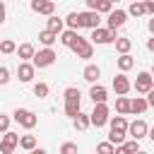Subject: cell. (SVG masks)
Listing matches in <instances>:
<instances>
[{"label":"cell","instance_id":"6da1fadb","mask_svg":"<svg viewBox=\"0 0 154 154\" xmlns=\"http://www.w3.org/2000/svg\"><path fill=\"white\" fill-rule=\"evenodd\" d=\"M55 51L51 48V46H46V48H41V51H34V58H31V63H34V67H51L53 63H55Z\"/></svg>","mask_w":154,"mask_h":154},{"label":"cell","instance_id":"7a4b0ae2","mask_svg":"<svg viewBox=\"0 0 154 154\" xmlns=\"http://www.w3.org/2000/svg\"><path fill=\"white\" fill-rule=\"evenodd\" d=\"M108 106H106V101H101V103H94V111L89 113V120H91V125L94 128H103L106 123H108Z\"/></svg>","mask_w":154,"mask_h":154},{"label":"cell","instance_id":"3957f363","mask_svg":"<svg viewBox=\"0 0 154 154\" xmlns=\"http://www.w3.org/2000/svg\"><path fill=\"white\" fill-rule=\"evenodd\" d=\"M12 118H14V120H17L22 128H26V130L36 128V123H38L36 113H34V111H29V108H17V111L12 113Z\"/></svg>","mask_w":154,"mask_h":154},{"label":"cell","instance_id":"277c9868","mask_svg":"<svg viewBox=\"0 0 154 154\" xmlns=\"http://www.w3.org/2000/svg\"><path fill=\"white\" fill-rule=\"evenodd\" d=\"M118 36H116V29H101V26H96V29H91V41L94 43H99V46H103V43H113Z\"/></svg>","mask_w":154,"mask_h":154},{"label":"cell","instance_id":"5b68a950","mask_svg":"<svg viewBox=\"0 0 154 154\" xmlns=\"http://www.w3.org/2000/svg\"><path fill=\"white\" fill-rule=\"evenodd\" d=\"M17 147H19V135L12 132V130H5L2 132V140H0V152L2 154H12Z\"/></svg>","mask_w":154,"mask_h":154},{"label":"cell","instance_id":"8992f818","mask_svg":"<svg viewBox=\"0 0 154 154\" xmlns=\"http://www.w3.org/2000/svg\"><path fill=\"white\" fill-rule=\"evenodd\" d=\"M70 48H72V51H75V55H77V58H82V60H89V58L94 55V46H91L87 38H82V36H79Z\"/></svg>","mask_w":154,"mask_h":154},{"label":"cell","instance_id":"52a82bcc","mask_svg":"<svg viewBox=\"0 0 154 154\" xmlns=\"http://www.w3.org/2000/svg\"><path fill=\"white\" fill-rule=\"evenodd\" d=\"M106 22H108V29H120V26L128 22V12H125V10H111Z\"/></svg>","mask_w":154,"mask_h":154},{"label":"cell","instance_id":"ba28073f","mask_svg":"<svg viewBox=\"0 0 154 154\" xmlns=\"http://www.w3.org/2000/svg\"><path fill=\"white\" fill-rule=\"evenodd\" d=\"M34 72H36V67H34V63H29V60H22V63L17 65V77H19V82H31V79H34Z\"/></svg>","mask_w":154,"mask_h":154},{"label":"cell","instance_id":"9c48e42d","mask_svg":"<svg viewBox=\"0 0 154 154\" xmlns=\"http://www.w3.org/2000/svg\"><path fill=\"white\" fill-rule=\"evenodd\" d=\"M152 72H137V77H135V91H140V94H147L149 89H152Z\"/></svg>","mask_w":154,"mask_h":154},{"label":"cell","instance_id":"30bf717a","mask_svg":"<svg viewBox=\"0 0 154 154\" xmlns=\"http://www.w3.org/2000/svg\"><path fill=\"white\" fill-rule=\"evenodd\" d=\"M79 19H82V26L87 29H96L99 22H101V14L96 10H87V12H79Z\"/></svg>","mask_w":154,"mask_h":154},{"label":"cell","instance_id":"8fae6325","mask_svg":"<svg viewBox=\"0 0 154 154\" xmlns=\"http://www.w3.org/2000/svg\"><path fill=\"white\" fill-rule=\"evenodd\" d=\"M147 123L144 120H132V123H128V132H130V137H135V140H142V137H147Z\"/></svg>","mask_w":154,"mask_h":154},{"label":"cell","instance_id":"7c38bea8","mask_svg":"<svg viewBox=\"0 0 154 154\" xmlns=\"http://www.w3.org/2000/svg\"><path fill=\"white\" fill-rule=\"evenodd\" d=\"M31 10L48 17V14L55 12V2H53V0H31Z\"/></svg>","mask_w":154,"mask_h":154},{"label":"cell","instance_id":"4fadbf2b","mask_svg":"<svg viewBox=\"0 0 154 154\" xmlns=\"http://www.w3.org/2000/svg\"><path fill=\"white\" fill-rule=\"evenodd\" d=\"M130 87H132V84H130V79H128L123 72L113 77V91H116V94H128V91H130Z\"/></svg>","mask_w":154,"mask_h":154},{"label":"cell","instance_id":"5bb4252c","mask_svg":"<svg viewBox=\"0 0 154 154\" xmlns=\"http://www.w3.org/2000/svg\"><path fill=\"white\" fill-rule=\"evenodd\" d=\"M87 7L89 10H96L99 14H108L113 10V2L111 0H87Z\"/></svg>","mask_w":154,"mask_h":154},{"label":"cell","instance_id":"9a60e30c","mask_svg":"<svg viewBox=\"0 0 154 154\" xmlns=\"http://www.w3.org/2000/svg\"><path fill=\"white\" fill-rule=\"evenodd\" d=\"M89 96H91V101L94 103H101V101H106L108 99V91H106V87H101V84H91V89H89Z\"/></svg>","mask_w":154,"mask_h":154},{"label":"cell","instance_id":"2e32d148","mask_svg":"<svg viewBox=\"0 0 154 154\" xmlns=\"http://www.w3.org/2000/svg\"><path fill=\"white\" fill-rule=\"evenodd\" d=\"M147 108H149V103H147V99H144V96H135V99H130V113L142 116Z\"/></svg>","mask_w":154,"mask_h":154},{"label":"cell","instance_id":"e0dca14e","mask_svg":"<svg viewBox=\"0 0 154 154\" xmlns=\"http://www.w3.org/2000/svg\"><path fill=\"white\" fill-rule=\"evenodd\" d=\"M82 77H84L87 82H91V84H94V82H99V77H101V70H99V65H91V63H89V65L82 70Z\"/></svg>","mask_w":154,"mask_h":154},{"label":"cell","instance_id":"ac0fdd59","mask_svg":"<svg viewBox=\"0 0 154 154\" xmlns=\"http://www.w3.org/2000/svg\"><path fill=\"white\" fill-rule=\"evenodd\" d=\"M116 65H118V70H120V72H128V70L135 65V60H132V55H130V53H120V58L116 60Z\"/></svg>","mask_w":154,"mask_h":154},{"label":"cell","instance_id":"d6986e66","mask_svg":"<svg viewBox=\"0 0 154 154\" xmlns=\"http://www.w3.org/2000/svg\"><path fill=\"white\" fill-rule=\"evenodd\" d=\"M63 96H65V103H82V94L77 87H67Z\"/></svg>","mask_w":154,"mask_h":154},{"label":"cell","instance_id":"ffe728a7","mask_svg":"<svg viewBox=\"0 0 154 154\" xmlns=\"http://www.w3.org/2000/svg\"><path fill=\"white\" fill-rule=\"evenodd\" d=\"M140 149V140H130V142H120V144H116V154H123V152H137Z\"/></svg>","mask_w":154,"mask_h":154},{"label":"cell","instance_id":"44dd1931","mask_svg":"<svg viewBox=\"0 0 154 154\" xmlns=\"http://www.w3.org/2000/svg\"><path fill=\"white\" fill-rule=\"evenodd\" d=\"M63 26H65V19H60V17H55V14H48V26H46V29H51V31L60 34V31H63Z\"/></svg>","mask_w":154,"mask_h":154},{"label":"cell","instance_id":"7402d4cb","mask_svg":"<svg viewBox=\"0 0 154 154\" xmlns=\"http://www.w3.org/2000/svg\"><path fill=\"white\" fill-rule=\"evenodd\" d=\"M38 41H41L43 46H53V43L58 41V34H55V31H51V29H43V31L38 34Z\"/></svg>","mask_w":154,"mask_h":154},{"label":"cell","instance_id":"603a6c76","mask_svg":"<svg viewBox=\"0 0 154 154\" xmlns=\"http://www.w3.org/2000/svg\"><path fill=\"white\" fill-rule=\"evenodd\" d=\"M77 38H79L77 29H67V31H63V34H60V41H63V46H67V48H70Z\"/></svg>","mask_w":154,"mask_h":154},{"label":"cell","instance_id":"cb8c5ba5","mask_svg":"<svg viewBox=\"0 0 154 154\" xmlns=\"http://www.w3.org/2000/svg\"><path fill=\"white\" fill-rule=\"evenodd\" d=\"M113 43H116V51H118V53H130V48H132V41H130L128 36H118Z\"/></svg>","mask_w":154,"mask_h":154},{"label":"cell","instance_id":"d4e9b609","mask_svg":"<svg viewBox=\"0 0 154 154\" xmlns=\"http://www.w3.org/2000/svg\"><path fill=\"white\" fill-rule=\"evenodd\" d=\"M116 111L118 113H130V99L125 96V94H118V99H116Z\"/></svg>","mask_w":154,"mask_h":154},{"label":"cell","instance_id":"484cf974","mask_svg":"<svg viewBox=\"0 0 154 154\" xmlns=\"http://www.w3.org/2000/svg\"><path fill=\"white\" fill-rule=\"evenodd\" d=\"M72 120H75V128H77V130H87V128L91 125V120H89V113H82V111H79V113L72 118Z\"/></svg>","mask_w":154,"mask_h":154},{"label":"cell","instance_id":"4316f807","mask_svg":"<svg viewBox=\"0 0 154 154\" xmlns=\"http://www.w3.org/2000/svg\"><path fill=\"white\" fill-rule=\"evenodd\" d=\"M108 123H111V130H123V132H128V120H125L123 113L116 116V118H108Z\"/></svg>","mask_w":154,"mask_h":154},{"label":"cell","instance_id":"83f0119b","mask_svg":"<svg viewBox=\"0 0 154 154\" xmlns=\"http://www.w3.org/2000/svg\"><path fill=\"white\" fill-rule=\"evenodd\" d=\"M128 14H132V17H142V14H147V10H144V2H140V0H132V2H130V7H128Z\"/></svg>","mask_w":154,"mask_h":154},{"label":"cell","instance_id":"f1b7e54d","mask_svg":"<svg viewBox=\"0 0 154 154\" xmlns=\"http://www.w3.org/2000/svg\"><path fill=\"white\" fill-rule=\"evenodd\" d=\"M14 53H17L22 60H31V58H34V46H31V43H22Z\"/></svg>","mask_w":154,"mask_h":154},{"label":"cell","instance_id":"f546056e","mask_svg":"<svg viewBox=\"0 0 154 154\" xmlns=\"http://www.w3.org/2000/svg\"><path fill=\"white\" fill-rule=\"evenodd\" d=\"M65 24H67L70 29H82V19H79V12H70V14L65 17Z\"/></svg>","mask_w":154,"mask_h":154},{"label":"cell","instance_id":"4dcf8cb0","mask_svg":"<svg viewBox=\"0 0 154 154\" xmlns=\"http://www.w3.org/2000/svg\"><path fill=\"white\" fill-rule=\"evenodd\" d=\"M19 147L26 149V152H31V149L36 147V137H34V135H22V137H19Z\"/></svg>","mask_w":154,"mask_h":154},{"label":"cell","instance_id":"1f68e13d","mask_svg":"<svg viewBox=\"0 0 154 154\" xmlns=\"http://www.w3.org/2000/svg\"><path fill=\"white\" fill-rule=\"evenodd\" d=\"M125 137H128V132H123V130H111V132H108V140H111L113 144L125 142Z\"/></svg>","mask_w":154,"mask_h":154},{"label":"cell","instance_id":"d6a6232c","mask_svg":"<svg viewBox=\"0 0 154 154\" xmlns=\"http://www.w3.org/2000/svg\"><path fill=\"white\" fill-rule=\"evenodd\" d=\"M14 51H17V43H14V41H10V38L0 41V53L7 55V53H14Z\"/></svg>","mask_w":154,"mask_h":154},{"label":"cell","instance_id":"836d02e7","mask_svg":"<svg viewBox=\"0 0 154 154\" xmlns=\"http://www.w3.org/2000/svg\"><path fill=\"white\" fill-rule=\"evenodd\" d=\"M34 94H36L38 99H46V96H48V84H46V82H36V84H34Z\"/></svg>","mask_w":154,"mask_h":154},{"label":"cell","instance_id":"e575fe53","mask_svg":"<svg viewBox=\"0 0 154 154\" xmlns=\"http://www.w3.org/2000/svg\"><path fill=\"white\" fill-rule=\"evenodd\" d=\"M96 152L99 154H113L116 152V144L108 140V142H101V144H96Z\"/></svg>","mask_w":154,"mask_h":154},{"label":"cell","instance_id":"d590c367","mask_svg":"<svg viewBox=\"0 0 154 154\" xmlns=\"http://www.w3.org/2000/svg\"><path fill=\"white\" fill-rule=\"evenodd\" d=\"M79 111H82V103H65V116L75 118V116H77Z\"/></svg>","mask_w":154,"mask_h":154},{"label":"cell","instance_id":"8d00e7d4","mask_svg":"<svg viewBox=\"0 0 154 154\" xmlns=\"http://www.w3.org/2000/svg\"><path fill=\"white\" fill-rule=\"evenodd\" d=\"M7 82H10V70H7L5 65H0V87L7 84Z\"/></svg>","mask_w":154,"mask_h":154},{"label":"cell","instance_id":"74e56055","mask_svg":"<svg viewBox=\"0 0 154 154\" xmlns=\"http://www.w3.org/2000/svg\"><path fill=\"white\" fill-rule=\"evenodd\" d=\"M60 152H63V154H72V152H77V144H75V142H65V144L60 147Z\"/></svg>","mask_w":154,"mask_h":154},{"label":"cell","instance_id":"f35d334b","mask_svg":"<svg viewBox=\"0 0 154 154\" xmlns=\"http://www.w3.org/2000/svg\"><path fill=\"white\" fill-rule=\"evenodd\" d=\"M5 130H10V116L0 113V132H5Z\"/></svg>","mask_w":154,"mask_h":154},{"label":"cell","instance_id":"ab89813d","mask_svg":"<svg viewBox=\"0 0 154 154\" xmlns=\"http://www.w3.org/2000/svg\"><path fill=\"white\" fill-rule=\"evenodd\" d=\"M142 2H144V10L149 14H154V0H142Z\"/></svg>","mask_w":154,"mask_h":154},{"label":"cell","instance_id":"60d3db41","mask_svg":"<svg viewBox=\"0 0 154 154\" xmlns=\"http://www.w3.org/2000/svg\"><path fill=\"white\" fill-rule=\"evenodd\" d=\"M147 103H149V108H154V89L147 91Z\"/></svg>","mask_w":154,"mask_h":154},{"label":"cell","instance_id":"b9f144b4","mask_svg":"<svg viewBox=\"0 0 154 154\" xmlns=\"http://www.w3.org/2000/svg\"><path fill=\"white\" fill-rule=\"evenodd\" d=\"M5 14H7V10H5V2L0 0V24L5 22Z\"/></svg>","mask_w":154,"mask_h":154},{"label":"cell","instance_id":"7bdbcfd3","mask_svg":"<svg viewBox=\"0 0 154 154\" xmlns=\"http://www.w3.org/2000/svg\"><path fill=\"white\" fill-rule=\"evenodd\" d=\"M147 48H149V51H152V53H154V36H152V38H149V41H147Z\"/></svg>","mask_w":154,"mask_h":154},{"label":"cell","instance_id":"ee69618b","mask_svg":"<svg viewBox=\"0 0 154 154\" xmlns=\"http://www.w3.org/2000/svg\"><path fill=\"white\" fill-rule=\"evenodd\" d=\"M149 31H152V36H154V14H152V19H149Z\"/></svg>","mask_w":154,"mask_h":154},{"label":"cell","instance_id":"f6af8a7d","mask_svg":"<svg viewBox=\"0 0 154 154\" xmlns=\"http://www.w3.org/2000/svg\"><path fill=\"white\" fill-rule=\"evenodd\" d=\"M147 137H149V140L154 142V128H152V130H147Z\"/></svg>","mask_w":154,"mask_h":154},{"label":"cell","instance_id":"bcb514c9","mask_svg":"<svg viewBox=\"0 0 154 154\" xmlns=\"http://www.w3.org/2000/svg\"><path fill=\"white\" fill-rule=\"evenodd\" d=\"M152 77H154V65H152Z\"/></svg>","mask_w":154,"mask_h":154},{"label":"cell","instance_id":"7dc6e473","mask_svg":"<svg viewBox=\"0 0 154 154\" xmlns=\"http://www.w3.org/2000/svg\"><path fill=\"white\" fill-rule=\"evenodd\" d=\"M152 89H154V79H152Z\"/></svg>","mask_w":154,"mask_h":154},{"label":"cell","instance_id":"c3c4849f","mask_svg":"<svg viewBox=\"0 0 154 154\" xmlns=\"http://www.w3.org/2000/svg\"><path fill=\"white\" fill-rule=\"evenodd\" d=\"M111 2H118V0H111Z\"/></svg>","mask_w":154,"mask_h":154}]
</instances>
